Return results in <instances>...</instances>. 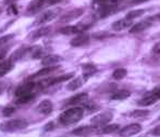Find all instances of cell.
I'll return each mask as SVG.
<instances>
[{
    "label": "cell",
    "mask_w": 160,
    "mask_h": 137,
    "mask_svg": "<svg viewBox=\"0 0 160 137\" xmlns=\"http://www.w3.org/2000/svg\"><path fill=\"white\" fill-rule=\"evenodd\" d=\"M128 75V71L127 69H123V68H120V69H117L114 70V72L112 73V77L114 78L116 81H121Z\"/></svg>",
    "instance_id": "cell-26"
},
{
    "label": "cell",
    "mask_w": 160,
    "mask_h": 137,
    "mask_svg": "<svg viewBox=\"0 0 160 137\" xmlns=\"http://www.w3.org/2000/svg\"><path fill=\"white\" fill-rule=\"evenodd\" d=\"M137 1H146V0H137Z\"/></svg>",
    "instance_id": "cell-38"
},
{
    "label": "cell",
    "mask_w": 160,
    "mask_h": 137,
    "mask_svg": "<svg viewBox=\"0 0 160 137\" xmlns=\"http://www.w3.org/2000/svg\"><path fill=\"white\" fill-rule=\"evenodd\" d=\"M14 37V34H10V35H6V36H3V37H0V45H3V44H6L7 42H9V40H11L12 38Z\"/></svg>",
    "instance_id": "cell-31"
},
{
    "label": "cell",
    "mask_w": 160,
    "mask_h": 137,
    "mask_svg": "<svg viewBox=\"0 0 160 137\" xmlns=\"http://www.w3.org/2000/svg\"><path fill=\"white\" fill-rule=\"evenodd\" d=\"M74 76V73H68V74H63L61 76H58V77H53V78H48V80L42 81V82L38 84V86L44 88V87H48L51 86V85H56L58 83H62L64 81H71Z\"/></svg>",
    "instance_id": "cell-5"
},
{
    "label": "cell",
    "mask_w": 160,
    "mask_h": 137,
    "mask_svg": "<svg viewBox=\"0 0 160 137\" xmlns=\"http://www.w3.org/2000/svg\"><path fill=\"white\" fill-rule=\"evenodd\" d=\"M60 66H46L45 69H42L40 71L36 72L35 74H33L32 76H30V78L28 80H35V78H39V77H44V76H47L49 75V74H51L52 72L57 71V70H59Z\"/></svg>",
    "instance_id": "cell-16"
},
{
    "label": "cell",
    "mask_w": 160,
    "mask_h": 137,
    "mask_svg": "<svg viewBox=\"0 0 160 137\" xmlns=\"http://www.w3.org/2000/svg\"><path fill=\"white\" fill-rule=\"evenodd\" d=\"M152 52L155 53V55H160V42H156V44L152 46Z\"/></svg>",
    "instance_id": "cell-33"
},
{
    "label": "cell",
    "mask_w": 160,
    "mask_h": 137,
    "mask_svg": "<svg viewBox=\"0 0 160 137\" xmlns=\"http://www.w3.org/2000/svg\"><path fill=\"white\" fill-rule=\"evenodd\" d=\"M154 21H155L154 17H149V19L144 20V21H142V22H139V23L133 25L130 30V33L131 34H137V33L144 32V31H146L147 28L152 27Z\"/></svg>",
    "instance_id": "cell-6"
},
{
    "label": "cell",
    "mask_w": 160,
    "mask_h": 137,
    "mask_svg": "<svg viewBox=\"0 0 160 137\" xmlns=\"http://www.w3.org/2000/svg\"><path fill=\"white\" fill-rule=\"evenodd\" d=\"M35 88H36V84H34L32 82H26L23 85L18 87V89L15 91V96L20 97V96L35 94Z\"/></svg>",
    "instance_id": "cell-7"
},
{
    "label": "cell",
    "mask_w": 160,
    "mask_h": 137,
    "mask_svg": "<svg viewBox=\"0 0 160 137\" xmlns=\"http://www.w3.org/2000/svg\"><path fill=\"white\" fill-rule=\"evenodd\" d=\"M150 112L149 110H145V109H137L134 111L131 112V116L132 118H144V116L148 115Z\"/></svg>",
    "instance_id": "cell-28"
},
{
    "label": "cell",
    "mask_w": 160,
    "mask_h": 137,
    "mask_svg": "<svg viewBox=\"0 0 160 137\" xmlns=\"http://www.w3.org/2000/svg\"><path fill=\"white\" fill-rule=\"evenodd\" d=\"M148 134L152 135V136H160V124L158 125V126L154 127V129H152Z\"/></svg>",
    "instance_id": "cell-32"
},
{
    "label": "cell",
    "mask_w": 160,
    "mask_h": 137,
    "mask_svg": "<svg viewBox=\"0 0 160 137\" xmlns=\"http://www.w3.org/2000/svg\"><path fill=\"white\" fill-rule=\"evenodd\" d=\"M62 61V58L58 55H48L45 56L42 59V64L44 66H56L57 63Z\"/></svg>",
    "instance_id": "cell-17"
},
{
    "label": "cell",
    "mask_w": 160,
    "mask_h": 137,
    "mask_svg": "<svg viewBox=\"0 0 160 137\" xmlns=\"http://www.w3.org/2000/svg\"><path fill=\"white\" fill-rule=\"evenodd\" d=\"M83 12H84V10H83L82 8L69 11V12H67L65 14L62 15L60 22H62V23H69V22H71V21H74V20H76L78 17H80L81 15L83 14Z\"/></svg>",
    "instance_id": "cell-10"
},
{
    "label": "cell",
    "mask_w": 160,
    "mask_h": 137,
    "mask_svg": "<svg viewBox=\"0 0 160 137\" xmlns=\"http://www.w3.org/2000/svg\"><path fill=\"white\" fill-rule=\"evenodd\" d=\"M158 99H159L158 94L148 93L147 96H145V97H143L141 100H138V105H144V107H147V105H154L156 101H158Z\"/></svg>",
    "instance_id": "cell-18"
},
{
    "label": "cell",
    "mask_w": 160,
    "mask_h": 137,
    "mask_svg": "<svg viewBox=\"0 0 160 137\" xmlns=\"http://www.w3.org/2000/svg\"><path fill=\"white\" fill-rule=\"evenodd\" d=\"M89 35L88 34H84V33H80V34H76V36L74 38H72L70 45L72 47H82L85 46L86 44H88L89 42Z\"/></svg>",
    "instance_id": "cell-9"
},
{
    "label": "cell",
    "mask_w": 160,
    "mask_h": 137,
    "mask_svg": "<svg viewBox=\"0 0 160 137\" xmlns=\"http://www.w3.org/2000/svg\"><path fill=\"white\" fill-rule=\"evenodd\" d=\"M145 12H146V10H144V9H137V10H132V11H130V12L127 13V15H125V19L132 20V21H133V20L136 19V17H142V15H143Z\"/></svg>",
    "instance_id": "cell-25"
},
{
    "label": "cell",
    "mask_w": 160,
    "mask_h": 137,
    "mask_svg": "<svg viewBox=\"0 0 160 137\" xmlns=\"http://www.w3.org/2000/svg\"><path fill=\"white\" fill-rule=\"evenodd\" d=\"M154 19H157L158 21H160V13H159V14H157V15H155Z\"/></svg>",
    "instance_id": "cell-37"
},
{
    "label": "cell",
    "mask_w": 160,
    "mask_h": 137,
    "mask_svg": "<svg viewBox=\"0 0 160 137\" xmlns=\"http://www.w3.org/2000/svg\"><path fill=\"white\" fill-rule=\"evenodd\" d=\"M105 1V0H93V2H94V4H100V3H102V2Z\"/></svg>",
    "instance_id": "cell-36"
},
{
    "label": "cell",
    "mask_w": 160,
    "mask_h": 137,
    "mask_svg": "<svg viewBox=\"0 0 160 137\" xmlns=\"http://www.w3.org/2000/svg\"><path fill=\"white\" fill-rule=\"evenodd\" d=\"M142 131V125L138 123H132V124H128L125 127H123L120 131V136H133L138 134Z\"/></svg>",
    "instance_id": "cell-8"
},
{
    "label": "cell",
    "mask_w": 160,
    "mask_h": 137,
    "mask_svg": "<svg viewBox=\"0 0 160 137\" xmlns=\"http://www.w3.org/2000/svg\"><path fill=\"white\" fill-rule=\"evenodd\" d=\"M87 99H88V94L81 93V94H78V95L70 98V99L65 102V105H67V107H70V105H78Z\"/></svg>",
    "instance_id": "cell-14"
},
{
    "label": "cell",
    "mask_w": 160,
    "mask_h": 137,
    "mask_svg": "<svg viewBox=\"0 0 160 137\" xmlns=\"http://www.w3.org/2000/svg\"><path fill=\"white\" fill-rule=\"evenodd\" d=\"M1 12H2V10H1V8H0V14H1Z\"/></svg>",
    "instance_id": "cell-39"
},
{
    "label": "cell",
    "mask_w": 160,
    "mask_h": 137,
    "mask_svg": "<svg viewBox=\"0 0 160 137\" xmlns=\"http://www.w3.org/2000/svg\"><path fill=\"white\" fill-rule=\"evenodd\" d=\"M28 126V122L23 119H14V120L6 121L0 124V131L3 133H11V132L21 131Z\"/></svg>",
    "instance_id": "cell-2"
},
{
    "label": "cell",
    "mask_w": 160,
    "mask_h": 137,
    "mask_svg": "<svg viewBox=\"0 0 160 137\" xmlns=\"http://www.w3.org/2000/svg\"><path fill=\"white\" fill-rule=\"evenodd\" d=\"M53 129H55V123H53V122H49L48 124H47L46 126L44 127V131L45 132H50V131H52Z\"/></svg>",
    "instance_id": "cell-34"
},
{
    "label": "cell",
    "mask_w": 160,
    "mask_h": 137,
    "mask_svg": "<svg viewBox=\"0 0 160 137\" xmlns=\"http://www.w3.org/2000/svg\"><path fill=\"white\" fill-rule=\"evenodd\" d=\"M120 129V125L119 124H108L101 130V133L102 134H111L117 132L118 130Z\"/></svg>",
    "instance_id": "cell-27"
},
{
    "label": "cell",
    "mask_w": 160,
    "mask_h": 137,
    "mask_svg": "<svg viewBox=\"0 0 160 137\" xmlns=\"http://www.w3.org/2000/svg\"><path fill=\"white\" fill-rule=\"evenodd\" d=\"M132 25H133L132 20H128L124 17V19H120V20H118V21L113 22L112 25H111V27L114 32H121V31L125 30V28L131 27Z\"/></svg>",
    "instance_id": "cell-12"
},
{
    "label": "cell",
    "mask_w": 160,
    "mask_h": 137,
    "mask_svg": "<svg viewBox=\"0 0 160 137\" xmlns=\"http://www.w3.org/2000/svg\"><path fill=\"white\" fill-rule=\"evenodd\" d=\"M1 91H2V89H1V88H0V94H1Z\"/></svg>",
    "instance_id": "cell-40"
},
{
    "label": "cell",
    "mask_w": 160,
    "mask_h": 137,
    "mask_svg": "<svg viewBox=\"0 0 160 137\" xmlns=\"http://www.w3.org/2000/svg\"><path fill=\"white\" fill-rule=\"evenodd\" d=\"M52 102L50 100H42V102L38 105L37 110L39 113L44 114V115H47V114H50L52 112Z\"/></svg>",
    "instance_id": "cell-19"
},
{
    "label": "cell",
    "mask_w": 160,
    "mask_h": 137,
    "mask_svg": "<svg viewBox=\"0 0 160 137\" xmlns=\"http://www.w3.org/2000/svg\"><path fill=\"white\" fill-rule=\"evenodd\" d=\"M15 112V108L11 107V105H8V107H4L3 110H2V115L3 116H10L12 115Z\"/></svg>",
    "instance_id": "cell-30"
},
{
    "label": "cell",
    "mask_w": 160,
    "mask_h": 137,
    "mask_svg": "<svg viewBox=\"0 0 160 137\" xmlns=\"http://www.w3.org/2000/svg\"><path fill=\"white\" fill-rule=\"evenodd\" d=\"M50 31H51L50 26H44V27H39V28H37V30L33 31V32L31 33L30 36H28V39H30L31 42L37 40V39H39V38L47 36L49 33H50Z\"/></svg>",
    "instance_id": "cell-11"
},
{
    "label": "cell",
    "mask_w": 160,
    "mask_h": 137,
    "mask_svg": "<svg viewBox=\"0 0 160 137\" xmlns=\"http://www.w3.org/2000/svg\"><path fill=\"white\" fill-rule=\"evenodd\" d=\"M34 96H35V94H31V95H24V96L17 97V99H15V103H18V105H23V103L30 102L31 100L34 98Z\"/></svg>",
    "instance_id": "cell-29"
},
{
    "label": "cell",
    "mask_w": 160,
    "mask_h": 137,
    "mask_svg": "<svg viewBox=\"0 0 160 137\" xmlns=\"http://www.w3.org/2000/svg\"><path fill=\"white\" fill-rule=\"evenodd\" d=\"M131 93L128 91H125V89H121V91H116L114 94L111 95V100H124L127 98L130 97Z\"/></svg>",
    "instance_id": "cell-24"
},
{
    "label": "cell",
    "mask_w": 160,
    "mask_h": 137,
    "mask_svg": "<svg viewBox=\"0 0 160 137\" xmlns=\"http://www.w3.org/2000/svg\"><path fill=\"white\" fill-rule=\"evenodd\" d=\"M14 68V64L11 60H6V61H0V76H4L12 71Z\"/></svg>",
    "instance_id": "cell-23"
},
{
    "label": "cell",
    "mask_w": 160,
    "mask_h": 137,
    "mask_svg": "<svg viewBox=\"0 0 160 137\" xmlns=\"http://www.w3.org/2000/svg\"><path fill=\"white\" fill-rule=\"evenodd\" d=\"M83 69V77H84L85 81H87L88 78H91L93 75H95L97 73V68L94 64L92 63H87V64H84L82 66Z\"/></svg>",
    "instance_id": "cell-21"
},
{
    "label": "cell",
    "mask_w": 160,
    "mask_h": 137,
    "mask_svg": "<svg viewBox=\"0 0 160 137\" xmlns=\"http://www.w3.org/2000/svg\"><path fill=\"white\" fill-rule=\"evenodd\" d=\"M58 13H59V10H48V11H45L42 12L37 19L34 21L33 25H44V24L48 23V22L52 21V20L57 19L58 17Z\"/></svg>",
    "instance_id": "cell-4"
},
{
    "label": "cell",
    "mask_w": 160,
    "mask_h": 137,
    "mask_svg": "<svg viewBox=\"0 0 160 137\" xmlns=\"http://www.w3.org/2000/svg\"><path fill=\"white\" fill-rule=\"evenodd\" d=\"M112 119H113V112L105 111L97 114V115H94L91 119V124L94 125V126H102V125H106L109 122H111Z\"/></svg>",
    "instance_id": "cell-3"
},
{
    "label": "cell",
    "mask_w": 160,
    "mask_h": 137,
    "mask_svg": "<svg viewBox=\"0 0 160 137\" xmlns=\"http://www.w3.org/2000/svg\"><path fill=\"white\" fill-rule=\"evenodd\" d=\"M45 4H47L46 0H33V1H31L30 4L28 6V9H26L28 14H30V15L35 14V13L38 12Z\"/></svg>",
    "instance_id": "cell-15"
},
{
    "label": "cell",
    "mask_w": 160,
    "mask_h": 137,
    "mask_svg": "<svg viewBox=\"0 0 160 137\" xmlns=\"http://www.w3.org/2000/svg\"><path fill=\"white\" fill-rule=\"evenodd\" d=\"M85 82L86 81L84 80L83 76H78V77L74 78V80H71V82L67 85V89L68 91H76L80 87H82Z\"/></svg>",
    "instance_id": "cell-22"
},
{
    "label": "cell",
    "mask_w": 160,
    "mask_h": 137,
    "mask_svg": "<svg viewBox=\"0 0 160 137\" xmlns=\"http://www.w3.org/2000/svg\"><path fill=\"white\" fill-rule=\"evenodd\" d=\"M82 32H84V31L82 30V27L80 25H70L59 30V33H61L63 35H76Z\"/></svg>",
    "instance_id": "cell-20"
},
{
    "label": "cell",
    "mask_w": 160,
    "mask_h": 137,
    "mask_svg": "<svg viewBox=\"0 0 160 137\" xmlns=\"http://www.w3.org/2000/svg\"><path fill=\"white\" fill-rule=\"evenodd\" d=\"M97 126H94V125L91 124V126H82V127H78V129L74 130L72 132V135H75V136H88L91 134L97 133Z\"/></svg>",
    "instance_id": "cell-13"
},
{
    "label": "cell",
    "mask_w": 160,
    "mask_h": 137,
    "mask_svg": "<svg viewBox=\"0 0 160 137\" xmlns=\"http://www.w3.org/2000/svg\"><path fill=\"white\" fill-rule=\"evenodd\" d=\"M15 1H18V0H4L3 2H4V3H7V4H9V3H10V4H13Z\"/></svg>",
    "instance_id": "cell-35"
},
{
    "label": "cell",
    "mask_w": 160,
    "mask_h": 137,
    "mask_svg": "<svg viewBox=\"0 0 160 137\" xmlns=\"http://www.w3.org/2000/svg\"><path fill=\"white\" fill-rule=\"evenodd\" d=\"M84 116V109L81 107H74L65 110L59 115V121L63 126H70L80 122Z\"/></svg>",
    "instance_id": "cell-1"
}]
</instances>
